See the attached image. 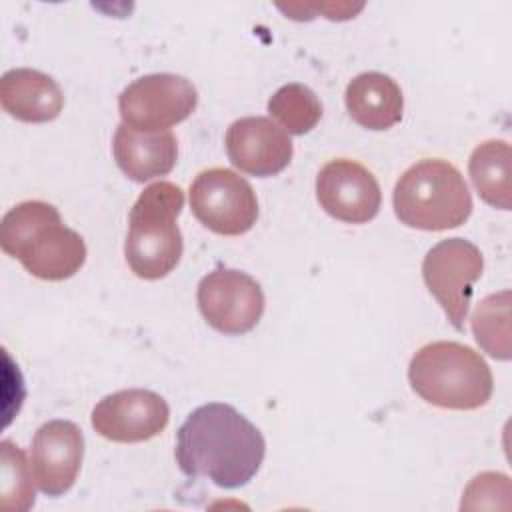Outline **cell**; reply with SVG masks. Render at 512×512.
Segmentation results:
<instances>
[{"instance_id": "obj_2", "label": "cell", "mask_w": 512, "mask_h": 512, "mask_svg": "<svg viewBox=\"0 0 512 512\" xmlns=\"http://www.w3.org/2000/svg\"><path fill=\"white\" fill-rule=\"evenodd\" d=\"M0 246L40 280H66L86 262L84 238L62 222L56 206L24 200L0 222Z\"/></svg>"}, {"instance_id": "obj_5", "label": "cell", "mask_w": 512, "mask_h": 512, "mask_svg": "<svg viewBox=\"0 0 512 512\" xmlns=\"http://www.w3.org/2000/svg\"><path fill=\"white\" fill-rule=\"evenodd\" d=\"M392 206L404 226L442 232L458 228L470 218L472 194L454 164L440 158H424L398 178Z\"/></svg>"}, {"instance_id": "obj_17", "label": "cell", "mask_w": 512, "mask_h": 512, "mask_svg": "<svg viewBox=\"0 0 512 512\" xmlns=\"http://www.w3.org/2000/svg\"><path fill=\"white\" fill-rule=\"evenodd\" d=\"M510 166L512 152L506 140H486L478 144L468 160V174L478 196L500 210H510Z\"/></svg>"}, {"instance_id": "obj_19", "label": "cell", "mask_w": 512, "mask_h": 512, "mask_svg": "<svg viewBox=\"0 0 512 512\" xmlns=\"http://www.w3.org/2000/svg\"><path fill=\"white\" fill-rule=\"evenodd\" d=\"M268 112L288 134H306L322 118V104L318 96L300 82L280 86L268 100Z\"/></svg>"}, {"instance_id": "obj_14", "label": "cell", "mask_w": 512, "mask_h": 512, "mask_svg": "<svg viewBox=\"0 0 512 512\" xmlns=\"http://www.w3.org/2000/svg\"><path fill=\"white\" fill-rule=\"evenodd\" d=\"M118 168L134 182H148L172 172L178 160V140L170 130H140L118 124L112 140Z\"/></svg>"}, {"instance_id": "obj_16", "label": "cell", "mask_w": 512, "mask_h": 512, "mask_svg": "<svg viewBox=\"0 0 512 512\" xmlns=\"http://www.w3.org/2000/svg\"><path fill=\"white\" fill-rule=\"evenodd\" d=\"M350 118L368 130H388L402 120L404 96L394 78L382 72L354 76L344 92Z\"/></svg>"}, {"instance_id": "obj_11", "label": "cell", "mask_w": 512, "mask_h": 512, "mask_svg": "<svg viewBox=\"0 0 512 512\" xmlns=\"http://www.w3.org/2000/svg\"><path fill=\"white\" fill-rule=\"evenodd\" d=\"M316 198L326 214L346 224L370 222L382 204L376 176L364 164L350 158H336L320 168Z\"/></svg>"}, {"instance_id": "obj_18", "label": "cell", "mask_w": 512, "mask_h": 512, "mask_svg": "<svg viewBox=\"0 0 512 512\" xmlns=\"http://www.w3.org/2000/svg\"><path fill=\"white\" fill-rule=\"evenodd\" d=\"M472 332L484 352L498 360H510V292L486 296L472 312Z\"/></svg>"}, {"instance_id": "obj_13", "label": "cell", "mask_w": 512, "mask_h": 512, "mask_svg": "<svg viewBox=\"0 0 512 512\" xmlns=\"http://www.w3.org/2000/svg\"><path fill=\"white\" fill-rule=\"evenodd\" d=\"M224 144L230 162L258 178L280 174L294 154L290 134L266 116L234 120L226 130Z\"/></svg>"}, {"instance_id": "obj_10", "label": "cell", "mask_w": 512, "mask_h": 512, "mask_svg": "<svg viewBox=\"0 0 512 512\" xmlns=\"http://www.w3.org/2000/svg\"><path fill=\"white\" fill-rule=\"evenodd\" d=\"M92 428L106 440L132 444L158 436L170 420L168 402L144 388L118 390L104 396L92 410Z\"/></svg>"}, {"instance_id": "obj_8", "label": "cell", "mask_w": 512, "mask_h": 512, "mask_svg": "<svg viewBox=\"0 0 512 512\" xmlns=\"http://www.w3.org/2000/svg\"><path fill=\"white\" fill-rule=\"evenodd\" d=\"M198 106L196 86L180 74L156 72L128 84L118 96L124 124L140 130H168Z\"/></svg>"}, {"instance_id": "obj_7", "label": "cell", "mask_w": 512, "mask_h": 512, "mask_svg": "<svg viewBox=\"0 0 512 512\" xmlns=\"http://www.w3.org/2000/svg\"><path fill=\"white\" fill-rule=\"evenodd\" d=\"M190 210L208 230L240 236L258 220L256 192L246 178L228 168L202 170L190 184Z\"/></svg>"}, {"instance_id": "obj_1", "label": "cell", "mask_w": 512, "mask_h": 512, "mask_svg": "<svg viewBox=\"0 0 512 512\" xmlns=\"http://www.w3.org/2000/svg\"><path fill=\"white\" fill-rule=\"evenodd\" d=\"M266 454L262 432L234 406L208 402L188 414L176 434V462L190 478L234 490L246 486Z\"/></svg>"}, {"instance_id": "obj_6", "label": "cell", "mask_w": 512, "mask_h": 512, "mask_svg": "<svg viewBox=\"0 0 512 512\" xmlns=\"http://www.w3.org/2000/svg\"><path fill=\"white\" fill-rule=\"evenodd\" d=\"M482 268L480 248L466 238L440 240L422 260L424 284L456 330L464 328L474 284L480 280Z\"/></svg>"}, {"instance_id": "obj_3", "label": "cell", "mask_w": 512, "mask_h": 512, "mask_svg": "<svg viewBox=\"0 0 512 512\" xmlns=\"http://www.w3.org/2000/svg\"><path fill=\"white\" fill-rule=\"evenodd\" d=\"M408 382L424 402L446 410H478L494 390L486 360L474 348L452 340L422 346L410 360Z\"/></svg>"}, {"instance_id": "obj_15", "label": "cell", "mask_w": 512, "mask_h": 512, "mask_svg": "<svg viewBox=\"0 0 512 512\" xmlns=\"http://www.w3.org/2000/svg\"><path fill=\"white\" fill-rule=\"evenodd\" d=\"M0 102L4 112L28 124L52 122L64 108L60 84L34 68H12L0 78Z\"/></svg>"}, {"instance_id": "obj_20", "label": "cell", "mask_w": 512, "mask_h": 512, "mask_svg": "<svg viewBox=\"0 0 512 512\" xmlns=\"http://www.w3.org/2000/svg\"><path fill=\"white\" fill-rule=\"evenodd\" d=\"M2 496L4 506L28 510L34 504V474L26 454L10 440H2Z\"/></svg>"}, {"instance_id": "obj_9", "label": "cell", "mask_w": 512, "mask_h": 512, "mask_svg": "<svg viewBox=\"0 0 512 512\" xmlns=\"http://www.w3.org/2000/svg\"><path fill=\"white\" fill-rule=\"evenodd\" d=\"M196 302L204 320L218 332L240 336L256 328L264 314V292L246 272L216 268L198 282Z\"/></svg>"}, {"instance_id": "obj_4", "label": "cell", "mask_w": 512, "mask_h": 512, "mask_svg": "<svg viewBox=\"0 0 512 512\" xmlns=\"http://www.w3.org/2000/svg\"><path fill=\"white\" fill-rule=\"evenodd\" d=\"M182 208V188L166 180L146 186L136 198L128 216L124 256L138 278L160 280L178 266L184 238L176 220Z\"/></svg>"}, {"instance_id": "obj_12", "label": "cell", "mask_w": 512, "mask_h": 512, "mask_svg": "<svg viewBox=\"0 0 512 512\" xmlns=\"http://www.w3.org/2000/svg\"><path fill=\"white\" fill-rule=\"evenodd\" d=\"M84 458V434L70 420H50L32 438V474L46 496L66 494L80 472Z\"/></svg>"}]
</instances>
